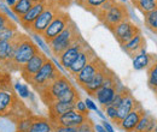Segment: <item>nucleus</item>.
Here are the masks:
<instances>
[{"instance_id": "412c9836", "label": "nucleus", "mask_w": 157, "mask_h": 132, "mask_svg": "<svg viewBox=\"0 0 157 132\" xmlns=\"http://www.w3.org/2000/svg\"><path fill=\"white\" fill-rule=\"evenodd\" d=\"M108 71H109V69H108V67L101 69L98 73L92 78V80H91L90 83H87L85 87H82V89H83L87 94L90 95V96H93V97H94L96 93L98 91L101 87H103L104 80H105L106 75H108Z\"/></svg>"}, {"instance_id": "dca6fc26", "label": "nucleus", "mask_w": 157, "mask_h": 132, "mask_svg": "<svg viewBox=\"0 0 157 132\" xmlns=\"http://www.w3.org/2000/svg\"><path fill=\"white\" fill-rule=\"evenodd\" d=\"M122 49L131 58H136L140 53L146 52V40L140 33L132 40H129L127 43L122 45Z\"/></svg>"}, {"instance_id": "7ed1b4c3", "label": "nucleus", "mask_w": 157, "mask_h": 132, "mask_svg": "<svg viewBox=\"0 0 157 132\" xmlns=\"http://www.w3.org/2000/svg\"><path fill=\"white\" fill-rule=\"evenodd\" d=\"M62 75L63 73L55 66L53 61L48 58L45 61V64L42 65V67L32 78V80L29 82V84L40 94L44 89H46L48 85H51Z\"/></svg>"}, {"instance_id": "a211bd4d", "label": "nucleus", "mask_w": 157, "mask_h": 132, "mask_svg": "<svg viewBox=\"0 0 157 132\" xmlns=\"http://www.w3.org/2000/svg\"><path fill=\"white\" fill-rule=\"evenodd\" d=\"M120 87H121L120 83L115 84V85H111V87H101L96 93L94 97L97 98L98 103L103 108H105V107L111 105V101H113L114 96L116 95V93L118 91Z\"/></svg>"}, {"instance_id": "58836bf2", "label": "nucleus", "mask_w": 157, "mask_h": 132, "mask_svg": "<svg viewBox=\"0 0 157 132\" xmlns=\"http://www.w3.org/2000/svg\"><path fill=\"white\" fill-rule=\"evenodd\" d=\"M75 111H78V113L83 114L85 116H88V113H90V111H88L87 107H86L85 101H82L81 98L75 102Z\"/></svg>"}, {"instance_id": "bb28decb", "label": "nucleus", "mask_w": 157, "mask_h": 132, "mask_svg": "<svg viewBox=\"0 0 157 132\" xmlns=\"http://www.w3.org/2000/svg\"><path fill=\"white\" fill-rule=\"evenodd\" d=\"M147 72V85L152 91L157 90V59L146 69Z\"/></svg>"}, {"instance_id": "09e8293b", "label": "nucleus", "mask_w": 157, "mask_h": 132, "mask_svg": "<svg viewBox=\"0 0 157 132\" xmlns=\"http://www.w3.org/2000/svg\"><path fill=\"white\" fill-rule=\"evenodd\" d=\"M33 4H36V2H40V1H42V0H30Z\"/></svg>"}, {"instance_id": "f704fd0d", "label": "nucleus", "mask_w": 157, "mask_h": 132, "mask_svg": "<svg viewBox=\"0 0 157 132\" xmlns=\"http://www.w3.org/2000/svg\"><path fill=\"white\" fill-rule=\"evenodd\" d=\"M32 36H33V40L35 41V43H36V46L39 47L40 49L47 55V54H51V49H50V46L44 41V38L41 35H38V34H32Z\"/></svg>"}, {"instance_id": "4468645a", "label": "nucleus", "mask_w": 157, "mask_h": 132, "mask_svg": "<svg viewBox=\"0 0 157 132\" xmlns=\"http://www.w3.org/2000/svg\"><path fill=\"white\" fill-rule=\"evenodd\" d=\"M87 119H88V116H85L83 114L78 113V111L74 109V111H70L68 113L63 114V115H60L58 118H56L51 123H52V125L68 126V127H78Z\"/></svg>"}, {"instance_id": "c9c22d12", "label": "nucleus", "mask_w": 157, "mask_h": 132, "mask_svg": "<svg viewBox=\"0 0 157 132\" xmlns=\"http://www.w3.org/2000/svg\"><path fill=\"white\" fill-rule=\"evenodd\" d=\"M0 10H1V11H2V12H4V13H5V15L9 17V18L12 19L15 23H20V18H18V17H17V16H16V15L12 12V10H11V9H9V7H7L5 4L0 2Z\"/></svg>"}, {"instance_id": "6e6552de", "label": "nucleus", "mask_w": 157, "mask_h": 132, "mask_svg": "<svg viewBox=\"0 0 157 132\" xmlns=\"http://www.w3.org/2000/svg\"><path fill=\"white\" fill-rule=\"evenodd\" d=\"M106 67V64L100 59L99 57H94L78 75L75 76V80L78 85L82 88L85 87L87 83H90L92 80V78L98 73L101 69Z\"/></svg>"}, {"instance_id": "423d86ee", "label": "nucleus", "mask_w": 157, "mask_h": 132, "mask_svg": "<svg viewBox=\"0 0 157 132\" xmlns=\"http://www.w3.org/2000/svg\"><path fill=\"white\" fill-rule=\"evenodd\" d=\"M73 84L68 79V77L65 75H62L58 77L51 85H48L46 89H44L40 93V98L42 100V102L48 107L51 103H53L55 101H57L60 95L63 94L68 88H70Z\"/></svg>"}, {"instance_id": "393cba45", "label": "nucleus", "mask_w": 157, "mask_h": 132, "mask_svg": "<svg viewBox=\"0 0 157 132\" xmlns=\"http://www.w3.org/2000/svg\"><path fill=\"white\" fill-rule=\"evenodd\" d=\"M157 120L149 113H145L139 120L134 132H154Z\"/></svg>"}, {"instance_id": "aec40b11", "label": "nucleus", "mask_w": 157, "mask_h": 132, "mask_svg": "<svg viewBox=\"0 0 157 132\" xmlns=\"http://www.w3.org/2000/svg\"><path fill=\"white\" fill-rule=\"evenodd\" d=\"M75 109V102H62L55 101L48 106V119L52 121L63 114Z\"/></svg>"}, {"instance_id": "c85d7f7f", "label": "nucleus", "mask_w": 157, "mask_h": 132, "mask_svg": "<svg viewBox=\"0 0 157 132\" xmlns=\"http://www.w3.org/2000/svg\"><path fill=\"white\" fill-rule=\"evenodd\" d=\"M134 6L143 15H146L157 10V0H140L134 4Z\"/></svg>"}, {"instance_id": "a18cd8bd", "label": "nucleus", "mask_w": 157, "mask_h": 132, "mask_svg": "<svg viewBox=\"0 0 157 132\" xmlns=\"http://www.w3.org/2000/svg\"><path fill=\"white\" fill-rule=\"evenodd\" d=\"M4 2H5V5H6L7 7L12 9V7L15 6V4L17 2V0H4Z\"/></svg>"}, {"instance_id": "0eeeda50", "label": "nucleus", "mask_w": 157, "mask_h": 132, "mask_svg": "<svg viewBox=\"0 0 157 132\" xmlns=\"http://www.w3.org/2000/svg\"><path fill=\"white\" fill-rule=\"evenodd\" d=\"M71 22V18L69 16V13L67 11L59 10L58 13L55 16L53 20L50 23V25L47 27V29L44 31V34L41 35L44 41L48 45L56 36H58L59 34L67 28V25Z\"/></svg>"}, {"instance_id": "6ab92c4d", "label": "nucleus", "mask_w": 157, "mask_h": 132, "mask_svg": "<svg viewBox=\"0 0 157 132\" xmlns=\"http://www.w3.org/2000/svg\"><path fill=\"white\" fill-rule=\"evenodd\" d=\"M139 106H141V105L133 97V95L131 94V91H129L128 94L123 97L122 103L117 107V119H116L115 125H117L127 114H129L133 109H136Z\"/></svg>"}, {"instance_id": "a878e982", "label": "nucleus", "mask_w": 157, "mask_h": 132, "mask_svg": "<svg viewBox=\"0 0 157 132\" xmlns=\"http://www.w3.org/2000/svg\"><path fill=\"white\" fill-rule=\"evenodd\" d=\"M20 34L17 24L12 22L11 24L4 27L0 29V41H13Z\"/></svg>"}, {"instance_id": "a19ab883", "label": "nucleus", "mask_w": 157, "mask_h": 132, "mask_svg": "<svg viewBox=\"0 0 157 132\" xmlns=\"http://www.w3.org/2000/svg\"><path fill=\"white\" fill-rule=\"evenodd\" d=\"M55 132H78V127H68V126H59L53 125Z\"/></svg>"}, {"instance_id": "cd10ccee", "label": "nucleus", "mask_w": 157, "mask_h": 132, "mask_svg": "<svg viewBox=\"0 0 157 132\" xmlns=\"http://www.w3.org/2000/svg\"><path fill=\"white\" fill-rule=\"evenodd\" d=\"M34 4L30 1V0H17V2L15 4V6L11 9L12 12L20 18L23 15H25L33 6Z\"/></svg>"}, {"instance_id": "9d476101", "label": "nucleus", "mask_w": 157, "mask_h": 132, "mask_svg": "<svg viewBox=\"0 0 157 132\" xmlns=\"http://www.w3.org/2000/svg\"><path fill=\"white\" fill-rule=\"evenodd\" d=\"M47 59H48V57L40 49L39 52L32 58L25 65H23V66L21 67L20 72H21V75H22V77L29 83V82L32 80V78L34 77V75L42 67V65L45 64V61H46Z\"/></svg>"}, {"instance_id": "5fc2aeb1", "label": "nucleus", "mask_w": 157, "mask_h": 132, "mask_svg": "<svg viewBox=\"0 0 157 132\" xmlns=\"http://www.w3.org/2000/svg\"><path fill=\"white\" fill-rule=\"evenodd\" d=\"M50 132H55V130H52V131H50Z\"/></svg>"}, {"instance_id": "79ce46f5", "label": "nucleus", "mask_w": 157, "mask_h": 132, "mask_svg": "<svg viewBox=\"0 0 157 132\" xmlns=\"http://www.w3.org/2000/svg\"><path fill=\"white\" fill-rule=\"evenodd\" d=\"M85 103H86V107H87L88 111H93V112H97V111H98L96 103H94L91 98H86V100H85Z\"/></svg>"}, {"instance_id": "c03bdc74", "label": "nucleus", "mask_w": 157, "mask_h": 132, "mask_svg": "<svg viewBox=\"0 0 157 132\" xmlns=\"http://www.w3.org/2000/svg\"><path fill=\"white\" fill-rule=\"evenodd\" d=\"M51 60L53 61V64H55V66H56V67L58 69V70H59V71H60V72H62V73H63V72L65 71V69H64V67H63V66L60 65V62H59V61H58V60H57V59H56V58H52Z\"/></svg>"}, {"instance_id": "603ef678", "label": "nucleus", "mask_w": 157, "mask_h": 132, "mask_svg": "<svg viewBox=\"0 0 157 132\" xmlns=\"http://www.w3.org/2000/svg\"><path fill=\"white\" fill-rule=\"evenodd\" d=\"M5 73H6V72H5ZM0 78H1V77H0ZM1 90H2V87H1V83H0V91H1Z\"/></svg>"}, {"instance_id": "ea45409f", "label": "nucleus", "mask_w": 157, "mask_h": 132, "mask_svg": "<svg viewBox=\"0 0 157 132\" xmlns=\"http://www.w3.org/2000/svg\"><path fill=\"white\" fill-rule=\"evenodd\" d=\"M13 20L12 19H10L1 10H0V29L1 28H4V27H6V25H9V24H11Z\"/></svg>"}, {"instance_id": "72a5a7b5", "label": "nucleus", "mask_w": 157, "mask_h": 132, "mask_svg": "<svg viewBox=\"0 0 157 132\" xmlns=\"http://www.w3.org/2000/svg\"><path fill=\"white\" fill-rule=\"evenodd\" d=\"M13 90L17 93V95L22 97V98H28L29 95H30V91H29V88L27 84H22L20 82H16L13 84Z\"/></svg>"}, {"instance_id": "39448f33", "label": "nucleus", "mask_w": 157, "mask_h": 132, "mask_svg": "<svg viewBox=\"0 0 157 132\" xmlns=\"http://www.w3.org/2000/svg\"><path fill=\"white\" fill-rule=\"evenodd\" d=\"M97 18L101 24H104L111 31L118 23L129 19V11L123 2L116 1L106 12H104Z\"/></svg>"}, {"instance_id": "c756f323", "label": "nucleus", "mask_w": 157, "mask_h": 132, "mask_svg": "<svg viewBox=\"0 0 157 132\" xmlns=\"http://www.w3.org/2000/svg\"><path fill=\"white\" fill-rule=\"evenodd\" d=\"M106 0H76L80 6H82L85 10H87L91 13H96V11L105 2Z\"/></svg>"}, {"instance_id": "864d4df0", "label": "nucleus", "mask_w": 157, "mask_h": 132, "mask_svg": "<svg viewBox=\"0 0 157 132\" xmlns=\"http://www.w3.org/2000/svg\"><path fill=\"white\" fill-rule=\"evenodd\" d=\"M154 93H155V95H156V100H157V90L156 91H154Z\"/></svg>"}, {"instance_id": "4c0bfd02", "label": "nucleus", "mask_w": 157, "mask_h": 132, "mask_svg": "<svg viewBox=\"0 0 157 132\" xmlns=\"http://www.w3.org/2000/svg\"><path fill=\"white\" fill-rule=\"evenodd\" d=\"M116 1H117V0H106V1H105V2L99 7L98 10L96 11L94 16H96V17H99L100 15H103L104 12H106V11H108V10H109V9H110V7L116 2Z\"/></svg>"}, {"instance_id": "b1692460", "label": "nucleus", "mask_w": 157, "mask_h": 132, "mask_svg": "<svg viewBox=\"0 0 157 132\" xmlns=\"http://www.w3.org/2000/svg\"><path fill=\"white\" fill-rule=\"evenodd\" d=\"M157 59V57L155 54H149L146 52L140 53L139 55H137L136 58H133V69L137 71H141L147 69L155 60Z\"/></svg>"}, {"instance_id": "2f4dec72", "label": "nucleus", "mask_w": 157, "mask_h": 132, "mask_svg": "<svg viewBox=\"0 0 157 132\" xmlns=\"http://www.w3.org/2000/svg\"><path fill=\"white\" fill-rule=\"evenodd\" d=\"M144 23L150 31L157 35V10L144 15Z\"/></svg>"}, {"instance_id": "8fccbe9b", "label": "nucleus", "mask_w": 157, "mask_h": 132, "mask_svg": "<svg viewBox=\"0 0 157 132\" xmlns=\"http://www.w3.org/2000/svg\"><path fill=\"white\" fill-rule=\"evenodd\" d=\"M131 1H132V4L134 5V4H137L138 1H140V0H131Z\"/></svg>"}, {"instance_id": "9b49d317", "label": "nucleus", "mask_w": 157, "mask_h": 132, "mask_svg": "<svg viewBox=\"0 0 157 132\" xmlns=\"http://www.w3.org/2000/svg\"><path fill=\"white\" fill-rule=\"evenodd\" d=\"M20 102V96L13 91L1 90L0 91V116L10 118L16 106Z\"/></svg>"}, {"instance_id": "5701e85b", "label": "nucleus", "mask_w": 157, "mask_h": 132, "mask_svg": "<svg viewBox=\"0 0 157 132\" xmlns=\"http://www.w3.org/2000/svg\"><path fill=\"white\" fill-rule=\"evenodd\" d=\"M53 130V125L48 118L33 115V124L29 132H50Z\"/></svg>"}, {"instance_id": "473e14b6", "label": "nucleus", "mask_w": 157, "mask_h": 132, "mask_svg": "<svg viewBox=\"0 0 157 132\" xmlns=\"http://www.w3.org/2000/svg\"><path fill=\"white\" fill-rule=\"evenodd\" d=\"M32 124H33V115L22 118L16 123V132H29Z\"/></svg>"}, {"instance_id": "f3484780", "label": "nucleus", "mask_w": 157, "mask_h": 132, "mask_svg": "<svg viewBox=\"0 0 157 132\" xmlns=\"http://www.w3.org/2000/svg\"><path fill=\"white\" fill-rule=\"evenodd\" d=\"M47 2H48V0H42V1H40V2L34 4V5L32 6V9H30L25 15H23L22 17H20V24L25 29V30L29 31L30 25H32V24L34 23V20L41 15V12L45 10Z\"/></svg>"}, {"instance_id": "f257e3e1", "label": "nucleus", "mask_w": 157, "mask_h": 132, "mask_svg": "<svg viewBox=\"0 0 157 132\" xmlns=\"http://www.w3.org/2000/svg\"><path fill=\"white\" fill-rule=\"evenodd\" d=\"M15 42H16V46H15L12 60L4 65L7 72L20 71L21 67L25 65L40 51V48L33 41V38H30L27 35H23L21 33L15 38Z\"/></svg>"}, {"instance_id": "37998d69", "label": "nucleus", "mask_w": 157, "mask_h": 132, "mask_svg": "<svg viewBox=\"0 0 157 132\" xmlns=\"http://www.w3.org/2000/svg\"><path fill=\"white\" fill-rule=\"evenodd\" d=\"M101 125H103V127L105 129V131H106V132H115V131H114V127H113V125H111L109 121L104 120V121L101 123Z\"/></svg>"}, {"instance_id": "7c9ffc66", "label": "nucleus", "mask_w": 157, "mask_h": 132, "mask_svg": "<svg viewBox=\"0 0 157 132\" xmlns=\"http://www.w3.org/2000/svg\"><path fill=\"white\" fill-rule=\"evenodd\" d=\"M80 100V95H78V90L74 85H71L70 88H68L63 94L57 98V101H62V102H76Z\"/></svg>"}, {"instance_id": "20e7f679", "label": "nucleus", "mask_w": 157, "mask_h": 132, "mask_svg": "<svg viewBox=\"0 0 157 132\" xmlns=\"http://www.w3.org/2000/svg\"><path fill=\"white\" fill-rule=\"evenodd\" d=\"M59 10H62V9L59 7L58 0H48L45 10L41 12V15H40L39 17L34 20V23L30 25L29 33L30 34L42 35L44 31L50 25V23L53 20L55 16L58 13Z\"/></svg>"}, {"instance_id": "f8f14e48", "label": "nucleus", "mask_w": 157, "mask_h": 132, "mask_svg": "<svg viewBox=\"0 0 157 132\" xmlns=\"http://www.w3.org/2000/svg\"><path fill=\"white\" fill-rule=\"evenodd\" d=\"M88 45L83 38L81 37L80 40H78L76 42H74L69 48H67L57 59L60 62V65L65 69V71L69 69V66L75 61V59L78 58V55L80 54V52L83 49V47Z\"/></svg>"}, {"instance_id": "e433bc0d", "label": "nucleus", "mask_w": 157, "mask_h": 132, "mask_svg": "<svg viewBox=\"0 0 157 132\" xmlns=\"http://www.w3.org/2000/svg\"><path fill=\"white\" fill-rule=\"evenodd\" d=\"M104 113L106 115V118H109L114 124L116 123V119H117V109L113 106H108L104 108Z\"/></svg>"}, {"instance_id": "3c124183", "label": "nucleus", "mask_w": 157, "mask_h": 132, "mask_svg": "<svg viewBox=\"0 0 157 132\" xmlns=\"http://www.w3.org/2000/svg\"><path fill=\"white\" fill-rule=\"evenodd\" d=\"M154 132H157V123H156V126H155V129H154Z\"/></svg>"}, {"instance_id": "49530a36", "label": "nucleus", "mask_w": 157, "mask_h": 132, "mask_svg": "<svg viewBox=\"0 0 157 132\" xmlns=\"http://www.w3.org/2000/svg\"><path fill=\"white\" fill-rule=\"evenodd\" d=\"M94 132H106L105 129L103 127V125L100 124H94Z\"/></svg>"}, {"instance_id": "1a4fd4ad", "label": "nucleus", "mask_w": 157, "mask_h": 132, "mask_svg": "<svg viewBox=\"0 0 157 132\" xmlns=\"http://www.w3.org/2000/svg\"><path fill=\"white\" fill-rule=\"evenodd\" d=\"M111 33L114 34L116 41L122 46V45L127 43L129 40H132L134 36H137L138 34H140L141 31L131 19H126V20L118 23L111 30Z\"/></svg>"}, {"instance_id": "4be33fe9", "label": "nucleus", "mask_w": 157, "mask_h": 132, "mask_svg": "<svg viewBox=\"0 0 157 132\" xmlns=\"http://www.w3.org/2000/svg\"><path fill=\"white\" fill-rule=\"evenodd\" d=\"M16 42L13 41H0V62L2 65L10 62L13 57Z\"/></svg>"}, {"instance_id": "de8ad7c7", "label": "nucleus", "mask_w": 157, "mask_h": 132, "mask_svg": "<svg viewBox=\"0 0 157 132\" xmlns=\"http://www.w3.org/2000/svg\"><path fill=\"white\" fill-rule=\"evenodd\" d=\"M5 72H7V71L5 70V67H4V65H2L1 62H0V77H1V76L4 75Z\"/></svg>"}, {"instance_id": "ddd939ff", "label": "nucleus", "mask_w": 157, "mask_h": 132, "mask_svg": "<svg viewBox=\"0 0 157 132\" xmlns=\"http://www.w3.org/2000/svg\"><path fill=\"white\" fill-rule=\"evenodd\" d=\"M94 57H97V54L94 53V51H93L88 45H86V46L83 47V49L80 52V54L78 55V58L75 59V61L69 66V69H68L67 71L69 72V75L75 77V76L78 75V72H80Z\"/></svg>"}, {"instance_id": "2eb2a0df", "label": "nucleus", "mask_w": 157, "mask_h": 132, "mask_svg": "<svg viewBox=\"0 0 157 132\" xmlns=\"http://www.w3.org/2000/svg\"><path fill=\"white\" fill-rule=\"evenodd\" d=\"M144 114H145V111H144L143 106H139L129 114H127L116 126H118L123 132H134L139 120L141 119V116Z\"/></svg>"}, {"instance_id": "f03ea898", "label": "nucleus", "mask_w": 157, "mask_h": 132, "mask_svg": "<svg viewBox=\"0 0 157 132\" xmlns=\"http://www.w3.org/2000/svg\"><path fill=\"white\" fill-rule=\"evenodd\" d=\"M82 36H81V34L78 31L76 24L71 20L58 36H56L48 43L51 53L56 58H58L67 48H69L74 42H76Z\"/></svg>"}]
</instances>
